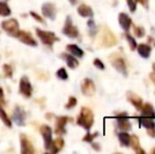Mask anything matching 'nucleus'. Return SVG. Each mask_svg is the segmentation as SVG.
<instances>
[{"instance_id": "nucleus-23", "label": "nucleus", "mask_w": 155, "mask_h": 154, "mask_svg": "<svg viewBox=\"0 0 155 154\" xmlns=\"http://www.w3.org/2000/svg\"><path fill=\"white\" fill-rule=\"evenodd\" d=\"M140 110H141V113H143V116L151 117V118L155 117V111H154L153 107H152L150 103H145V105H143V107H141Z\"/></svg>"}, {"instance_id": "nucleus-1", "label": "nucleus", "mask_w": 155, "mask_h": 154, "mask_svg": "<svg viewBox=\"0 0 155 154\" xmlns=\"http://www.w3.org/2000/svg\"><path fill=\"white\" fill-rule=\"evenodd\" d=\"M77 123L82 127L84 129L86 130H90L91 127L93 126L94 123V115L93 112L91 111L89 108H81L80 110V114L77 118Z\"/></svg>"}, {"instance_id": "nucleus-28", "label": "nucleus", "mask_w": 155, "mask_h": 154, "mask_svg": "<svg viewBox=\"0 0 155 154\" xmlns=\"http://www.w3.org/2000/svg\"><path fill=\"white\" fill-rule=\"evenodd\" d=\"M11 13H12V11H11L10 6H8L5 2L0 1V16H2V17L10 16Z\"/></svg>"}, {"instance_id": "nucleus-24", "label": "nucleus", "mask_w": 155, "mask_h": 154, "mask_svg": "<svg viewBox=\"0 0 155 154\" xmlns=\"http://www.w3.org/2000/svg\"><path fill=\"white\" fill-rule=\"evenodd\" d=\"M63 58L65 59V61H67V64L69 68L71 69H75L78 67V61L77 59H76L75 57H74L73 55H69V54H64V55L62 56Z\"/></svg>"}, {"instance_id": "nucleus-38", "label": "nucleus", "mask_w": 155, "mask_h": 154, "mask_svg": "<svg viewBox=\"0 0 155 154\" xmlns=\"http://www.w3.org/2000/svg\"><path fill=\"white\" fill-rule=\"evenodd\" d=\"M30 14H31V16H32L33 18H34L36 21H38V22H40V23H43V19L41 18V17L39 16L38 14H37V13H35V12H31V13H30Z\"/></svg>"}, {"instance_id": "nucleus-21", "label": "nucleus", "mask_w": 155, "mask_h": 154, "mask_svg": "<svg viewBox=\"0 0 155 154\" xmlns=\"http://www.w3.org/2000/svg\"><path fill=\"white\" fill-rule=\"evenodd\" d=\"M77 12H78V14L82 17H92L93 16L92 8H91L89 5H86V4H81V5L78 6Z\"/></svg>"}, {"instance_id": "nucleus-5", "label": "nucleus", "mask_w": 155, "mask_h": 154, "mask_svg": "<svg viewBox=\"0 0 155 154\" xmlns=\"http://www.w3.org/2000/svg\"><path fill=\"white\" fill-rule=\"evenodd\" d=\"M1 28L8 34H10V35L16 37L17 32L19 31L18 30L19 29V23L15 18H12V19H8V20L3 21V22L1 23Z\"/></svg>"}, {"instance_id": "nucleus-37", "label": "nucleus", "mask_w": 155, "mask_h": 154, "mask_svg": "<svg viewBox=\"0 0 155 154\" xmlns=\"http://www.w3.org/2000/svg\"><path fill=\"white\" fill-rule=\"evenodd\" d=\"M94 66H95L97 69H99V70H104V64H102L101 60L98 59V58L94 59Z\"/></svg>"}, {"instance_id": "nucleus-40", "label": "nucleus", "mask_w": 155, "mask_h": 154, "mask_svg": "<svg viewBox=\"0 0 155 154\" xmlns=\"http://www.w3.org/2000/svg\"><path fill=\"white\" fill-rule=\"evenodd\" d=\"M136 1L139 2V3H140L141 5L145 6V8H147V6H148V1H149V0H136Z\"/></svg>"}, {"instance_id": "nucleus-46", "label": "nucleus", "mask_w": 155, "mask_h": 154, "mask_svg": "<svg viewBox=\"0 0 155 154\" xmlns=\"http://www.w3.org/2000/svg\"><path fill=\"white\" fill-rule=\"evenodd\" d=\"M152 153H155V149H153V151H152Z\"/></svg>"}, {"instance_id": "nucleus-8", "label": "nucleus", "mask_w": 155, "mask_h": 154, "mask_svg": "<svg viewBox=\"0 0 155 154\" xmlns=\"http://www.w3.org/2000/svg\"><path fill=\"white\" fill-rule=\"evenodd\" d=\"M40 133L43 137V142H45V148L47 150H50L52 145V129L48 125H43L40 127Z\"/></svg>"}, {"instance_id": "nucleus-10", "label": "nucleus", "mask_w": 155, "mask_h": 154, "mask_svg": "<svg viewBox=\"0 0 155 154\" xmlns=\"http://www.w3.org/2000/svg\"><path fill=\"white\" fill-rule=\"evenodd\" d=\"M81 92L86 96H93L95 94V84L90 78L84 79L81 84Z\"/></svg>"}, {"instance_id": "nucleus-43", "label": "nucleus", "mask_w": 155, "mask_h": 154, "mask_svg": "<svg viewBox=\"0 0 155 154\" xmlns=\"http://www.w3.org/2000/svg\"><path fill=\"white\" fill-rule=\"evenodd\" d=\"M92 147L95 149V150H100V147H99V145H98V144H93Z\"/></svg>"}, {"instance_id": "nucleus-3", "label": "nucleus", "mask_w": 155, "mask_h": 154, "mask_svg": "<svg viewBox=\"0 0 155 154\" xmlns=\"http://www.w3.org/2000/svg\"><path fill=\"white\" fill-rule=\"evenodd\" d=\"M110 61L111 64L116 69L118 72H120L121 74H124V76L128 75V72H127V67H126V62H124V59L123 58V56L118 53H114L110 56Z\"/></svg>"}, {"instance_id": "nucleus-12", "label": "nucleus", "mask_w": 155, "mask_h": 154, "mask_svg": "<svg viewBox=\"0 0 155 154\" xmlns=\"http://www.w3.org/2000/svg\"><path fill=\"white\" fill-rule=\"evenodd\" d=\"M13 120L17 126L23 127L25 125V112L21 107H16L13 113Z\"/></svg>"}, {"instance_id": "nucleus-19", "label": "nucleus", "mask_w": 155, "mask_h": 154, "mask_svg": "<svg viewBox=\"0 0 155 154\" xmlns=\"http://www.w3.org/2000/svg\"><path fill=\"white\" fill-rule=\"evenodd\" d=\"M130 146L132 147V149L138 154H145V151L141 149L140 144H139L138 137L136 135H132L130 139Z\"/></svg>"}, {"instance_id": "nucleus-31", "label": "nucleus", "mask_w": 155, "mask_h": 154, "mask_svg": "<svg viewBox=\"0 0 155 154\" xmlns=\"http://www.w3.org/2000/svg\"><path fill=\"white\" fill-rule=\"evenodd\" d=\"M134 33L137 37L140 38V37H143V36H145L146 32L143 27H134Z\"/></svg>"}, {"instance_id": "nucleus-6", "label": "nucleus", "mask_w": 155, "mask_h": 154, "mask_svg": "<svg viewBox=\"0 0 155 154\" xmlns=\"http://www.w3.org/2000/svg\"><path fill=\"white\" fill-rule=\"evenodd\" d=\"M19 92L25 97H27V98H30V97L32 96L33 88L28 77H25V76L21 77L20 82H19Z\"/></svg>"}, {"instance_id": "nucleus-13", "label": "nucleus", "mask_w": 155, "mask_h": 154, "mask_svg": "<svg viewBox=\"0 0 155 154\" xmlns=\"http://www.w3.org/2000/svg\"><path fill=\"white\" fill-rule=\"evenodd\" d=\"M20 144H21V153L22 154H33L35 152L32 143L30 142L29 138L25 134H21L20 135Z\"/></svg>"}, {"instance_id": "nucleus-22", "label": "nucleus", "mask_w": 155, "mask_h": 154, "mask_svg": "<svg viewBox=\"0 0 155 154\" xmlns=\"http://www.w3.org/2000/svg\"><path fill=\"white\" fill-rule=\"evenodd\" d=\"M67 50L72 54L73 56H76V57L80 58L84 56V51L80 49L79 47H77L76 44H69L67 45Z\"/></svg>"}, {"instance_id": "nucleus-29", "label": "nucleus", "mask_w": 155, "mask_h": 154, "mask_svg": "<svg viewBox=\"0 0 155 154\" xmlns=\"http://www.w3.org/2000/svg\"><path fill=\"white\" fill-rule=\"evenodd\" d=\"M126 38H127V40H128V42H129L130 49L132 50V51H134V50L136 49V47H137V43H136V41H135V39L128 33L126 34Z\"/></svg>"}, {"instance_id": "nucleus-15", "label": "nucleus", "mask_w": 155, "mask_h": 154, "mask_svg": "<svg viewBox=\"0 0 155 154\" xmlns=\"http://www.w3.org/2000/svg\"><path fill=\"white\" fill-rule=\"evenodd\" d=\"M71 120V118L68 116L58 117L56 121V134L57 135H62L65 133V125Z\"/></svg>"}, {"instance_id": "nucleus-7", "label": "nucleus", "mask_w": 155, "mask_h": 154, "mask_svg": "<svg viewBox=\"0 0 155 154\" xmlns=\"http://www.w3.org/2000/svg\"><path fill=\"white\" fill-rule=\"evenodd\" d=\"M62 33L70 38H76V37H78V35H79L78 30L76 29V28L73 25V23H72L71 17H67V20H65Z\"/></svg>"}, {"instance_id": "nucleus-26", "label": "nucleus", "mask_w": 155, "mask_h": 154, "mask_svg": "<svg viewBox=\"0 0 155 154\" xmlns=\"http://www.w3.org/2000/svg\"><path fill=\"white\" fill-rule=\"evenodd\" d=\"M118 138H119V142H120L121 146L124 147H129L130 146V139H131V136L127 133L126 131L121 132V133L118 134Z\"/></svg>"}, {"instance_id": "nucleus-14", "label": "nucleus", "mask_w": 155, "mask_h": 154, "mask_svg": "<svg viewBox=\"0 0 155 154\" xmlns=\"http://www.w3.org/2000/svg\"><path fill=\"white\" fill-rule=\"evenodd\" d=\"M117 118V127L118 129L123 130V131H129L131 130V123L128 120V114L127 113H120L116 115Z\"/></svg>"}, {"instance_id": "nucleus-27", "label": "nucleus", "mask_w": 155, "mask_h": 154, "mask_svg": "<svg viewBox=\"0 0 155 154\" xmlns=\"http://www.w3.org/2000/svg\"><path fill=\"white\" fill-rule=\"evenodd\" d=\"M139 123H140V125L143 126V127H145L146 129L153 127V126L155 125V123H154L153 120H152L151 117H147V116L140 117V118H139Z\"/></svg>"}, {"instance_id": "nucleus-2", "label": "nucleus", "mask_w": 155, "mask_h": 154, "mask_svg": "<svg viewBox=\"0 0 155 154\" xmlns=\"http://www.w3.org/2000/svg\"><path fill=\"white\" fill-rule=\"evenodd\" d=\"M99 42L101 47L110 48L116 44L117 39L108 27H102L99 32Z\"/></svg>"}, {"instance_id": "nucleus-11", "label": "nucleus", "mask_w": 155, "mask_h": 154, "mask_svg": "<svg viewBox=\"0 0 155 154\" xmlns=\"http://www.w3.org/2000/svg\"><path fill=\"white\" fill-rule=\"evenodd\" d=\"M41 11H42L43 16H45L47 18L52 19V20H54L56 18V8L51 2L43 3L42 6H41Z\"/></svg>"}, {"instance_id": "nucleus-39", "label": "nucleus", "mask_w": 155, "mask_h": 154, "mask_svg": "<svg viewBox=\"0 0 155 154\" xmlns=\"http://www.w3.org/2000/svg\"><path fill=\"white\" fill-rule=\"evenodd\" d=\"M147 133L149 134L151 137H155V125L153 126V127H151V128H148L147 129Z\"/></svg>"}, {"instance_id": "nucleus-9", "label": "nucleus", "mask_w": 155, "mask_h": 154, "mask_svg": "<svg viewBox=\"0 0 155 154\" xmlns=\"http://www.w3.org/2000/svg\"><path fill=\"white\" fill-rule=\"evenodd\" d=\"M16 37L27 45H31V47H37V41L32 37V35L29 32L25 31H18L16 34Z\"/></svg>"}, {"instance_id": "nucleus-35", "label": "nucleus", "mask_w": 155, "mask_h": 154, "mask_svg": "<svg viewBox=\"0 0 155 154\" xmlns=\"http://www.w3.org/2000/svg\"><path fill=\"white\" fill-rule=\"evenodd\" d=\"M96 136H98V133L97 132H95V133L93 134H87L86 136L84 137V142H88V143H91L94 138L96 137Z\"/></svg>"}, {"instance_id": "nucleus-30", "label": "nucleus", "mask_w": 155, "mask_h": 154, "mask_svg": "<svg viewBox=\"0 0 155 154\" xmlns=\"http://www.w3.org/2000/svg\"><path fill=\"white\" fill-rule=\"evenodd\" d=\"M56 75H57V77L61 80H67L68 79V73H67V71H65L64 68H60L59 70L57 71Z\"/></svg>"}, {"instance_id": "nucleus-33", "label": "nucleus", "mask_w": 155, "mask_h": 154, "mask_svg": "<svg viewBox=\"0 0 155 154\" xmlns=\"http://www.w3.org/2000/svg\"><path fill=\"white\" fill-rule=\"evenodd\" d=\"M3 72H4V75L5 77H12L13 75V70L8 64H4L3 66Z\"/></svg>"}, {"instance_id": "nucleus-20", "label": "nucleus", "mask_w": 155, "mask_h": 154, "mask_svg": "<svg viewBox=\"0 0 155 154\" xmlns=\"http://www.w3.org/2000/svg\"><path fill=\"white\" fill-rule=\"evenodd\" d=\"M63 146H64V142H63L62 138L61 137L56 138L55 140H53V142H52L51 148H50V150H51V153L59 152V151L63 148Z\"/></svg>"}, {"instance_id": "nucleus-36", "label": "nucleus", "mask_w": 155, "mask_h": 154, "mask_svg": "<svg viewBox=\"0 0 155 154\" xmlns=\"http://www.w3.org/2000/svg\"><path fill=\"white\" fill-rule=\"evenodd\" d=\"M128 1V5L131 12H135L136 10V0H127Z\"/></svg>"}, {"instance_id": "nucleus-18", "label": "nucleus", "mask_w": 155, "mask_h": 154, "mask_svg": "<svg viewBox=\"0 0 155 154\" xmlns=\"http://www.w3.org/2000/svg\"><path fill=\"white\" fill-rule=\"evenodd\" d=\"M137 51H138V54L143 58H148L151 54V47L146 43H140L136 47Z\"/></svg>"}, {"instance_id": "nucleus-25", "label": "nucleus", "mask_w": 155, "mask_h": 154, "mask_svg": "<svg viewBox=\"0 0 155 154\" xmlns=\"http://www.w3.org/2000/svg\"><path fill=\"white\" fill-rule=\"evenodd\" d=\"M0 118H1V120L3 121V123L8 128H11L12 127V120L10 119V117L8 116V114H6V112L4 111V109L2 108L1 106V103H0Z\"/></svg>"}, {"instance_id": "nucleus-32", "label": "nucleus", "mask_w": 155, "mask_h": 154, "mask_svg": "<svg viewBox=\"0 0 155 154\" xmlns=\"http://www.w3.org/2000/svg\"><path fill=\"white\" fill-rule=\"evenodd\" d=\"M76 103H77V99H76L75 97H70L69 101H68V103L65 105V109H72V108L75 107Z\"/></svg>"}, {"instance_id": "nucleus-16", "label": "nucleus", "mask_w": 155, "mask_h": 154, "mask_svg": "<svg viewBox=\"0 0 155 154\" xmlns=\"http://www.w3.org/2000/svg\"><path fill=\"white\" fill-rule=\"evenodd\" d=\"M127 98H128V100L130 101L137 110L141 109V107H143V99H141L137 94H135V93H133V92H128L127 93Z\"/></svg>"}, {"instance_id": "nucleus-4", "label": "nucleus", "mask_w": 155, "mask_h": 154, "mask_svg": "<svg viewBox=\"0 0 155 154\" xmlns=\"http://www.w3.org/2000/svg\"><path fill=\"white\" fill-rule=\"evenodd\" d=\"M36 34L39 37V39L41 40V42L49 45V47H52L55 41L59 40V39L57 38V36L55 35V33H53V32H48V31H43V30H40V29H36Z\"/></svg>"}, {"instance_id": "nucleus-34", "label": "nucleus", "mask_w": 155, "mask_h": 154, "mask_svg": "<svg viewBox=\"0 0 155 154\" xmlns=\"http://www.w3.org/2000/svg\"><path fill=\"white\" fill-rule=\"evenodd\" d=\"M88 25H89V29L91 30V35H95V33H96V31H97V29H96L95 22H94L93 19H90V20L88 21Z\"/></svg>"}, {"instance_id": "nucleus-41", "label": "nucleus", "mask_w": 155, "mask_h": 154, "mask_svg": "<svg viewBox=\"0 0 155 154\" xmlns=\"http://www.w3.org/2000/svg\"><path fill=\"white\" fill-rule=\"evenodd\" d=\"M0 103H4V95H3V91H2L1 87H0Z\"/></svg>"}, {"instance_id": "nucleus-45", "label": "nucleus", "mask_w": 155, "mask_h": 154, "mask_svg": "<svg viewBox=\"0 0 155 154\" xmlns=\"http://www.w3.org/2000/svg\"><path fill=\"white\" fill-rule=\"evenodd\" d=\"M153 70H154V72H155V64H153Z\"/></svg>"}, {"instance_id": "nucleus-42", "label": "nucleus", "mask_w": 155, "mask_h": 154, "mask_svg": "<svg viewBox=\"0 0 155 154\" xmlns=\"http://www.w3.org/2000/svg\"><path fill=\"white\" fill-rule=\"evenodd\" d=\"M150 78H151V80L154 82V84H155V72H154V71L151 73V74H150Z\"/></svg>"}, {"instance_id": "nucleus-44", "label": "nucleus", "mask_w": 155, "mask_h": 154, "mask_svg": "<svg viewBox=\"0 0 155 154\" xmlns=\"http://www.w3.org/2000/svg\"><path fill=\"white\" fill-rule=\"evenodd\" d=\"M70 2H71L72 4H75L76 2H77V0H70Z\"/></svg>"}, {"instance_id": "nucleus-17", "label": "nucleus", "mask_w": 155, "mask_h": 154, "mask_svg": "<svg viewBox=\"0 0 155 154\" xmlns=\"http://www.w3.org/2000/svg\"><path fill=\"white\" fill-rule=\"evenodd\" d=\"M118 21L120 27L123 28L124 31L128 32L129 29H130L131 25H132V21H131V18L126 14V13H120L118 16Z\"/></svg>"}]
</instances>
